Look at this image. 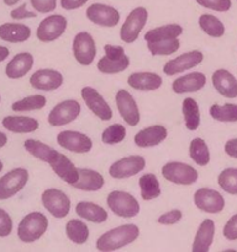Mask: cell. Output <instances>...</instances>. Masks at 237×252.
<instances>
[{
    "label": "cell",
    "mask_w": 237,
    "mask_h": 252,
    "mask_svg": "<svg viewBox=\"0 0 237 252\" xmlns=\"http://www.w3.org/2000/svg\"><path fill=\"white\" fill-rule=\"evenodd\" d=\"M140 236V228L135 224H123L100 235L96 240V249L101 252H110L122 249L136 241Z\"/></svg>",
    "instance_id": "6da1fadb"
},
{
    "label": "cell",
    "mask_w": 237,
    "mask_h": 252,
    "mask_svg": "<svg viewBox=\"0 0 237 252\" xmlns=\"http://www.w3.org/2000/svg\"><path fill=\"white\" fill-rule=\"evenodd\" d=\"M48 219L41 212L26 214L17 226V238L25 244H31L41 239L48 229Z\"/></svg>",
    "instance_id": "7a4b0ae2"
},
{
    "label": "cell",
    "mask_w": 237,
    "mask_h": 252,
    "mask_svg": "<svg viewBox=\"0 0 237 252\" xmlns=\"http://www.w3.org/2000/svg\"><path fill=\"white\" fill-rule=\"evenodd\" d=\"M105 56L99 59L96 68L100 73L118 74L125 71L130 65V58L126 56L125 49L121 46H113V44H105L104 46Z\"/></svg>",
    "instance_id": "3957f363"
},
{
    "label": "cell",
    "mask_w": 237,
    "mask_h": 252,
    "mask_svg": "<svg viewBox=\"0 0 237 252\" xmlns=\"http://www.w3.org/2000/svg\"><path fill=\"white\" fill-rule=\"evenodd\" d=\"M106 204L115 216L120 218H135L141 211L140 203L131 193L125 191H111L106 197Z\"/></svg>",
    "instance_id": "277c9868"
},
{
    "label": "cell",
    "mask_w": 237,
    "mask_h": 252,
    "mask_svg": "<svg viewBox=\"0 0 237 252\" xmlns=\"http://www.w3.org/2000/svg\"><path fill=\"white\" fill-rule=\"evenodd\" d=\"M148 20V11L146 7H135L126 17L125 22L121 26L120 38L125 43H133L138 38L142 30L145 29Z\"/></svg>",
    "instance_id": "5b68a950"
},
{
    "label": "cell",
    "mask_w": 237,
    "mask_h": 252,
    "mask_svg": "<svg viewBox=\"0 0 237 252\" xmlns=\"http://www.w3.org/2000/svg\"><path fill=\"white\" fill-rule=\"evenodd\" d=\"M162 175L167 181L180 186H189L199 179V174L194 167L179 161L167 162L162 167Z\"/></svg>",
    "instance_id": "8992f818"
},
{
    "label": "cell",
    "mask_w": 237,
    "mask_h": 252,
    "mask_svg": "<svg viewBox=\"0 0 237 252\" xmlns=\"http://www.w3.org/2000/svg\"><path fill=\"white\" fill-rule=\"evenodd\" d=\"M42 204L52 217L66 218L71 211V198L58 189H48L42 193Z\"/></svg>",
    "instance_id": "52a82bcc"
},
{
    "label": "cell",
    "mask_w": 237,
    "mask_h": 252,
    "mask_svg": "<svg viewBox=\"0 0 237 252\" xmlns=\"http://www.w3.org/2000/svg\"><path fill=\"white\" fill-rule=\"evenodd\" d=\"M29 181V171L16 167L0 177V201H5L19 193Z\"/></svg>",
    "instance_id": "ba28073f"
},
{
    "label": "cell",
    "mask_w": 237,
    "mask_h": 252,
    "mask_svg": "<svg viewBox=\"0 0 237 252\" xmlns=\"http://www.w3.org/2000/svg\"><path fill=\"white\" fill-rule=\"evenodd\" d=\"M72 49L76 61L83 66L90 65L96 57L95 41L93 36L86 31L79 32L74 36Z\"/></svg>",
    "instance_id": "9c48e42d"
},
{
    "label": "cell",
    "mask_w": 237,
    "mask_h": 252,
    "mask_svg": "<svg viewBox=\"0 0 237 252\" xmlns=\"http://www.w3.org/2000/svg\"><path fill=\"white\" fill-rule=\"evenodd\" d=\"M145 158L141 155H128L111 164L109 167V175L116 180L128 179L140 174L145 170Z\"/></svg>",
    "instance_id": "30bf717a"
},
{
    "label": "cell",
    "mask_w": 237,
    "mask_h": 252,
    "mask_svg": "<svg viewBox=\"0 0 237 252\" xmlns=\"http://www.w3.org/2000/svg\"><path fill=\"white\" fill-rule=\"evenodd\" d=\"M80 111L81 107L78 101L64 100L52 108L47 121L52 127H62L76 121L80 115Z\"/></svg>",
    "instance_id": "8fae6325"
},
{
    "label": "cell",
    "mask_w": 237,
    "mask_h": 252,
    "mask_svg": "<svg viewBox=\"0 0 237 252\" xmlns=\"http://www.w3.org/2000/svg\"><path fill=\"white\" fill-rule=\"evenodd\" d=\"M67 21L63 15H49L42 20L36 30V37L41 42H53L58 39L66 32Z\"/></svg>",
    "instance_id": "7c38bea8"
},
{
    "label": "cell",
    "mask_w": 237,
    "mask_h": 252,
    "mask_svg": "<svg viewBox=\"0 0 237 252\" xmlns=\"http://www.w3.org/2000/svg\"><path fill=\"white\" fill-rule=\"evenodd\" d=\"M194 204L198 209L209 214H219L225 208V198L220 192L201 187L194 193Z\"/></svg>",
    "instance_id": "4fadbf2b"
},
{
    "label": "cell",
    "mask_w": 237,
    "mask_h": 252,
    "mask_svg": "<svg viewBox=\"0 0 237 252\" xmlns=\"http://www.w3.org/2000/svg\"><path fill=\"white\" fill-rule=\"evenodd\" d=\"M57 143L63 149L77 154H86L93 148V140L86 134L77 130H62L57 135Z\"/></svg>",
    "instance_id": "5bb4252c"
},
{
    "label": "cell",
    "mask_w": 237,
    "mask_h": 252,
    "mask_svg": "<svg viewBox=\"0 0 237 252\" xmlns=\"http://www.w3.org/2000/svg\"><path fill=\"white\" fill-rule=\"evenodd\" d=\"M204 61V54L202 52L194 49V51L185 52L175 58L170 59L163 66V73L168 76L177 75V74L184 73L189 69L195 68Z\"/></svg>",
    "instance_id": "9a60e30c"
},
{
    "label": "cell",
    "mask_w": 237,
    "mask_h": 252,
    "mask_svg": "<svg viewBox=\"0 0 237 252\" xmlns=\"http://www.w3.org/2000/svg\"><path fill=\"white\" fill-rule=\"evenodd\" d=\"M116 107L122 120L131 127H136L140 123L141 115L138 105L133 96L125 89H121L115 95Z\"/></svg>",
    "instance_id": "2e32d148"
},
{
    "label": "cell",
    "mask_w": 237,
    "mask_h": 252,
    "mask_svg": "<svg viewBox=\"0 0 237 252\" xmlns=\"http://www.w3.org/2000/svg\"><path fill=\"white\" fill-rule=\"evenodd\" d=\"M81 98L85 102L86 107L99 118V120L110 121L113 118V110H111L110 105L106 102L105 98L101 96L96 89L90 88V86H85L81 89Z\"/></svg>",
    "instance_id": "e0dca14e"
},
{
    "label": "cell",
    "mask_w": 237,
    "mask_h": 252,
    "mask_svg": "<svg viewBox=\"0 0 237 252\" xmlns=\"http://www.w3.org/2000/svg\"><path fill=\"white\" fill-rule=\"evenodd\" d=\"M86 17L89 21L101 27H114L120 21V12L110 5L94 2L86 9Z\"/></svg>",
    "instance_id": "ac0fdd59"
},
{
    "label": "cell",
    "mask_w": 237,
    "mask_h": 252,
    "mask_svg": "<svg viewBox=\"0 0 237 252\" xmlns=\"http://www.w3.org/2000/svg\"><path fill=\"white\" fill-rule=\"evenodd\" d=\"M63 75L54 69H40L30 76V85L36 90L53 91L63 84Z\"/></svg>",
    "instance_id": "d6986e66"
},
{
    "label": "cell",
    "mask_w": 237,
    "mask_h": 252,
    "mask_svg": "<svg viewBox=\"0 0 237 252\" xmlns=\"http://www.w3.org/2000/svg\"><path fill=\"white\" fill-rule=\"evenodd\" d=\"M168 137V129L164 126L155 125L141 129L133 138L138 148H152L159 145Z\"/></svg>",
    "instance_id": "ffe728a7"
},
{
    "label": "cell",
    "mask_w": 237,
    "mask_h": 252,
    "mask_svg": "<svg viewBox=\"0 0 237 252\" xmlns=\"http://www.w3.org/2000/svg\"><path fill=\"white\" fill-rule=\"evenodd\" d=\"M215 90L227 98L237 97V79L226 69H217L211 76Z\"/></svg>",
    "instance_id": "44dd1931"
},
{
    "label": "cell",
    "mask_w": 237,
    "mask_h": 252,
    "mask_svg": "<svg viewBox=\"0 0 237 252\" xmlns=\"http://www.w3.org/2000/svg\"><path fill=\"white\" fill-rule=\"evenodd\" d=\"M49 166L52 167V170L54 171V174L59 177L61 180H63L66 184L68 185H74L79 179V171L76 167V165L66 157V155L58 154L56 155L53 160L49 162Z\"/></svg>",
    "instance_id": "7402d4cb"
},
{
    "label": "cell",
    "mask_w": 237,
    "mask_h": 252,
    "mask_svg": "<svg viewBox=\"0 0 237 252\" xmlns=\"http://www.w3.org/2000/svg\"><path fill=\"white\" fill-rule=\"evenodd\" d=\"M206 85V75L200 71H194L187 75L179 76L172 84V89L175 94L197 93Z\"/></svg>",
    "instance_id": "603a6c76"
},
{
    "label": "cell",
    "mask_w": 237,
    "mask_h": 252,
    "mask_svg": "<svg viewBox=\"0 0 237 252\" xmlns=\"http://www.w3.org/2000/svg\"><path fill=\"white\" fill-rule=\"evenodd\" d=\"M127 84L135 90L155 91L163 85L162 76L152 71H138L128 75Z\"/></svg>",
    "instance_id": "cb8c5ba5"
},
{
    "label": "cell",
    "mask_w": 237,
    "mask_h": 252,
    "mask_svg": "<svg viewBox=\"0 0 237 252\" xmlns=\"http://www.w3.org/2000/svg\"><path fill=\"white\" fill-rule=\"evenodd\" d=\"M215 238V223L212 219H205L198 228L193 241V252H207L211 248Z\"/></svg>",
    "instance_id": "d4e9b609"
},
{
    "label": "cell",
    "mask_w": 237,
    "mask_h": 252,
    "mask_svg": "<svg viewBox=\"0 0 237 252\" xmlns=\"http://www.w3.org/2000/svg\"><path fill=\"white\" fill-rule=\"evenodd\" d=\"M34 66V56L29 52H21L14 56V58L7 63L5 74L10 79L24 78Z\"/></svg>",
    "instance_id": "484cf974"
},
{
    "label": "cell",
    "mask_w": 237,
    "mask_h": 252,
    "mask_svg": "<svg viewBox=\"0 0 237 252\" xmlns=\"http://www.w3.org/2000/svg\"><path fill=\"white\" fill-rule=\"evenodd\" d=\"M31 36V29L20 22H5L0 25V39L10 43H21Z\"/></svg>",
    "instance_id": "4316f807"
},
{
    "label": "cell",
    "mask_w": 237,
    "mask_h": 252,
    "mask_svg": "<svg viewBox=\"0 0 237 252\" xmlns=\"http://www.w3.org/2000/svg\"><path fill=\"white\" fill-rule=\"evenodd\" d=\"M79 171V179L72 186L77 189H80V191H86V192H96L99 189H101L105 184V180L104 176L100 172L95 171V170L91 169H78Z\"/></svg>",
    "instance_id": "83f0119b"
},
{
    "label": "cell",
    "mask_w": 237,
    "mask_h": 252,
    "mask_svg": "<svg viewBox=\"0 0 237 252\" xmlns=\"http://www.w3.org/2000/svg\"><path fill=\"white\" fill-rule=\"evenodd\" d=\"M76 213L79 218L88 220L94 224L105 223L109 218V214L105 209L99 204L93 203V202L81 201L77 203Z\"/></svg>",
    "instance_id": "f1b7e54d"
},
{
    "label": "cell",
    "mask_w": 237,
    "mask_h": 252,
    "mask_svg": "<svg viewBox=\"0 0 237 252\" xmlns=\"http://www.w3.org/2000/svg\"><path fill=\"white\" fill-rule=\"evenodd\" d=\"M2 127L12 133H32L39 129V122L32 117L26 116H6L2 118Z\"/></svg>",
    "instance_id": "f546056e"
},
{
    "label": "cell",
    "mask_w": 237,
    "mask_h": 252,
    "mask_svg": "<svg viewBox=\"0 0 237 252\" xmlns=\"http://www.w3.org/2000/svg\"><path fill=\"white\" fill-rule=\"evenodd\" d=\"M183 33V27L178 24L163 25V26L156 27V29L150 30L145 33V41L147 43L150 42H159L167 41V39L179 38Z\"/></svg>",
    "instance_id": "4dcf8cb0"
},
{
    "label": "cell",
    "mask_w": 237,
    "mask_h": 252,
    "mask_svg": "<svg viewBox=\"0 0 237 252\" xmlns=\"http://www.w3.org/2000/svg\"><path fill=\"white\" fill-rule=\"evenodd\" d=\"M24 148L29 154L32 155V157L41 160V161L47 162V164H49V162L56 158V155L59 153L57 152L56 149L49 147V145L44 144V143L40 142V140H36V139L25 140Z\"/></svg>",
    "instance_id": "1f68e13d"
},
{
    "label": "cell",
    "mask_w": 237,
    "mask_h": 252,
    "mask_svg": "<svg viewBox=\"0 0 237 252\" xmlns=\"http://www.w3.org/2000/svg\"><path fill=\"white\" fill-rule=\"evenodd\" d=\"M182 112L187 129L192 132L197 130L200 127V121H201L200 108L197 101L192 97H185L182 103Z\"/></svg>",
    "instance_id": "d6a6232c"
},
{
    "label": "cell",
    "mask_w": 237,
    "mask_h": 252,
    "mask_svg": "<svg viewBox=\"0 0 237 252\" xmlns=\"http://www.w3.org/2000/svg\"><path fill=\"white\" fill-rule=\"evenodd\" d=\"M66 235L76 245H83L89 240L90 231L88 225L80 219H71L66 224Z\"/></svg>",
    "instance_id": "836d02e7"
},
{
    "label": "cell",
    "mask_w": 237,
    "mask_h": 252,
    "mask_svg": "<svg viewBox=\"0 0 237 252\" xmlns=\"http://www.w3.org/2000/svg\"><path fill=\"white\" fill-rule=\"evenodd\" d=\"M138 185L141 189V198L143 201H152V199L158 198L162 193L159 181L153 174L142 175L138 180Z\"/></svg>",
    "instance_id": "e575fe53"
},
{
    "label": "cell",
    "mask_w": 237,
    "mask_h": 252,
    "mask_svg": "<svg viewBox=\"0 0 237 252\" xmlns=\"http://www.w3.org/2000/svg\"><path fill=\"white\" fill-rule=\"evenodd\" d=\"M189 157L199 166H206L210 162V150L202 138H194L189 144Z\"/></svg>",
    "instance_id": "d590c367"
},
{
    "label": "cell",
    "mask_w": 237,
    "mask_h": 252,
    "mask_svg": "<svg viewBox=\"0 0 237 252\" xmlns=\"http://www.w3.org/2000/svg\"><path fill=\"white\" fill-rule=\"evenodd\" d=\"M199 26L207 36L219 38L225 33V26L216 16L210 14H202L199 17Z\"/></svg>",
    "instance_id": "8d00e7d4"
},
{
    "label": "cell",
    "mask_w": 237,
    "mask_h": 252,
    "mask_svg": "<svg viewBox=\"0 0 237 252\" xmlns=\"http://www.w3.org/2000/svg\"><path fill=\"white\" fill-rule=\"evenodd\" d=\"M47 105V98L43 95H31L15 101L11 105V110L15 112H27V111L41 110Z\"/></svg>",
    "instance_id": "74e56055"
},
{
    "label": "cell",
    "mask_w": 237,
    "mask_h": 252,
    "mask_svg": "<svg viewBox=\"0 0 237 252\" xmlns=\"http://www.w3.org/2000/svg\"><path fill=\"white\" fill-rule=\"evenodd\" d=\"M210 116L219 122H237V105L236 103L212 105L210 107Z\"/></svg>",
    "instance_id": "f35d334b"
},
{
    "label": "cell",
    "mask_w": 237,
    "mask_h": 252,
    "mask_svg": "<svg viewBox=\"0 0 237 252\" xmlns=\"http://www.w3.org/2000/svg\"><path fill=\"white\" fill-rule=\"evenodd\" d=\"M217 184L222 191L226 193L237 196V169L236 167H227L222 170L217 177Z\"/></svg>",
    "instance_id": "ab89813d"
},
{
    "label": "cell",
    "mask_w": 237,
    "mask_h": 252,
    "mask_svg": "<svg viewBox=\"0 0 237 252\" xmlns=\"http://www.w3.org/2000/svg\"><path fill=\"white\" fill-rule=\"evenodd\" d=\"M179 38L167 39V41L150 42L147 43V48L152 56H170L174 54L179 49Z\"/></svg>",
    "instance_id": "60d3db41"
},
{
    "label": "cell",
    "mask_w": 237,
    "mask_h": 252,
    "mask_svg": "<svg viewBox=\"0 0 237 252\" xmlns=\"http://www.w3.org/2000/svg\"><path fill=\"white\" fill-rule=\"evenodd\" d=\"M126 138V128L120 123H114L109 126L108 128L103 130L101 133V142L104 144L115 145L118 143L123 142Z\"/></svg>",
    "instance_id": "b9f144b4"
},
{
    "label": "cell",
    "mask_w": 237,
    "mask_h": 252,
    "mask_svg": "<svg viewBox=\"0 0 237 252\" xmlns=\"http://www.w3.org/2000/svg\"><path fill=\"white\" fill-rule=\"evenodd\" d=\"M200 6L214 10L217 12H226L231 9V0H195Z\"/></svg>",
    "instance_id": "7bdbcfd3"
},
{
    "label": "cell",
    "mask_w": 237,
    "mask_h": 252,
    "mask_svg": "<svg viewBox=\"0 0 237 252\" xmlns=\"http://www.w3.org/2000/svg\"><path fill=\"white\" fill-rule=\"evenodd\" d=\"M183 218V213L179 209H172V211L163 213L162 216L158 217L157 223L160 225H174V224L179 223Z\"/></svg>",
    "instance_id": "ee69618b"
},
{
    "label": "cell",
    "mask_w": 237,
    "mask_h": 252,
    "mask_svg": "<svg viewBox=\"0 0 237 252\" xmlns=\"http://www.w3.org/2000/svg\"><path fill=\"white\" fill-rule=\"evenodd\" d=\"M12 219L10 214L2 208H0V238H6L12 233Z\"/></svg>",
    "instance_id": "f6af8a7d"
},
{
    "label": "cell",
    "mask_w": 237,
    "mask_h": 252,
    "mask_svg": "<svg viewBox=\"0 0 237 252\" xmlns=\"http://www.w3.org/2000/svg\"><path fill=\"white\" fill-rule=\"evenodd\" d=\"M35 11L40 14H48L56 10L57 0H30Z\"/></svg>",
    "instance_id": "bcb514c9"
},
{
    "label": "cell",
    "mask_w": 237,
    "mask_h": 252,
    "mask_svg": "<svg viewBox=\"0 0 237 252\" xmlns=\"http://www.w3.org/2000/svg\"><path fill=\"white\" fill-rule=\"evenodd\" d=\"M222 235L229 241L237 240V213L226 221L222 229Z\"/></svg>",
    "instance_id": "7dc6e473"
},
{
    "label": "cell",
    "mask_w": 237,
    "mask_h": 252,
    "mask_svg": "<svg viewBox=\"0 0 237 252\" xmlns=\"http://www.w3.org/2000/svg\"><path fill=\"white\" fill-rule=\"evenodd\" d=\"M10 16H11L14 20L34 19V17L37 16V12L29 11V10H27V5L22 4V5H20L19 7H16V9L11 10V12H10Z\"/></svg>",
    "instance_id": "c3c4849f"
},
{
    "label": "cell",
    "mask_w": 237,
    "mask_h": 252,
    "mask_svg": "<svg viewBox=\"0 0 237 252\" xmlns=\"http://www.w3.org/2000/svg\"><path fill=\"white\" fill-rule=\"evenodd\" d=\"M89 0H61V6L64 10H76L84 6Z\"/></svg>",
    "instance_id": "681fc988"
},
{
    "label": "cell",
    "mask_w": 237,
    "mask_h": 252,
    "mask_svg": "<svg viewBox=\"0 0 237 252\" xmlns=\"http://www.w3.org/2000/svg\"><path fill=\"white\" fill-rule=\"evenodd\" d=\"M224 150L230 158L237 159V138H234V139L227 140V142L225 143Z\"/></svg>",
    "instance_id": "f907efd6"
},
{
    "label": "cell",
    "mask_w": 237,
    "mask_h": 252,
    "mask_svg": "<svg viewBox=\"0 0 237 252\" xmlns=\"http://www.w3.org/2000/svg\"><path fill=\"white\" fill-rule=\"evenodd\" d=\"M9 54H10V51L7 47L0 46V63H1V62H4L5 59L9 57Z\"/></svg>",
    "instance_id": "816d5d0a"
},
{
    "label": "cell",
    "mask_w": 237,
    "mask_h": 252,
    "mask_svg": "<svg viewBox=\"0 0 237 252\" xmlns=\"http://www.w3.org/2000/svg\"><path fill=\"white\" fill-rule=\"evenodd\" d=\"M6 143H7L6 134H5V133H2V132H0V148L5 147V145H6Z\"/></svg>",
    "instance_id": "f5cc1de1"
},
{
    "label": "cell",
    "mask_w": 237,
    "mask_h": 252,
    "mask_svg": "<svg viewBox=\"0 0 237 252\" xmlns=\"http://www.w3.org/2000/svg\"><path fill=\"white\" fill-rule=\"evenodd\" d=\"M19 1L20 0H4V4L7 5V6H14V5H16Z\"/></svg>",
    "instance_id": "db71d44e"
},
{
    "label": "cell",
    "mask_w": 237,
    "mask_h": 252,
    "mask_svg": "<svg viewBox=\"0 0 237 252\" xmlns=\"http://www.w3.org/2000/svg\"><path fill=\"white\" fill-rule=\"evenodd\" d=\"M2 169H4V164H2V161L0 160V172L2 171Z\"/></svg>",
    "instance_id": "11a10c76"
},
{
    "label": "cell",
    "mask_w": 237,
    "mask_h": 252,
    "mask_svg": "<svg viewBox=\"0 0 237 252\" xmlns=\"http://www.w3.org/2000/svg\"><path fill=\"white\" fill-rule=\"evenodd\" d=\"M0 101H1V96H0Z\"/></svg>",
    "instance_id": "9f6ffc18"
}]
</instances>
